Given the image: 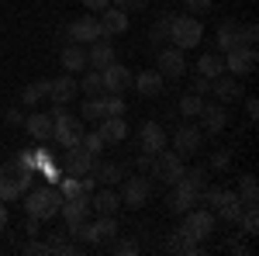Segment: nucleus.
Returning <instances> with one entry per match:
<instances>
[{
    "mask_svg": "<svg viewBox=\"0 0 259 256\" xmlns=\"http://www.w3.org/2000/svg\"><path fill=\"white\" fill-rule=\"evenodd\" d=\"M52 121H56V128H52V138L59 142L62 149H73V145H80L83 132H87L80 118H73V115L66 111V115H59V118H52Z\"/></svg>",
    "mask_w": 259,
    "mask_h": 256,
    "instance_id": "0eeeda50",
    "label": "nucleus"
},
{
    "mask_svg": "<svg viewBox=\"0 0 259 256\" xmlns=\"http://www.w3.org/2000/svg\"><path fill=\"white\" fill-rule=\"evenodd\" d=\"M114 253H121V256H135V253H139V242H135L132 236H128V239H118V242H114Z\"/></svg>",
    "mask_w": 259,
    "mask_h": 256,
    "instance_id": "c03bdc74",
    "label": "nucleus"
},
{
    "mask_svg": "<svg viewBox=\"0 0 259 256\" xmlns=\"http://www.w3.org/2000/svg\"><path fill=\"white\" fill-rule=\"evenodd\" d=\"M69 39L73 42H97L100 39V24L94 14H83V18H76L73 24H69Z\"/></svg>",
    "mask_w": 259,
    "mask_h": 256,
    "instance_id": "aec40b11",
    "label": "nucleus"
},
{
    "mask_svg": "<svg viewBox=\"0 0 259 256\" xmlns=\"http://www.w3.org/2000/svg\"><path fill=\"white\" fill-rule=\"evenodd\" d=\"M200 107H204V97H200V94H183V97H180V115H183V118H197Z\"/></svg>",
    "mask_w": 259,
    "mask_h": 256,
    "instance_id": "c9c22d12",
    "label": "nucleus"
},
{
    "mask_svg": "<svg viewBox=\"0 0 259 256\" xmlns=\"http://www.w3.org/2000/svg\"><path fill=\"white\" fill-rule=\"evenodd\" d=\"M169 24H173V14L166 11V14H159V21L149 28V39H152V45H159V42L169 39Z\"/></svg>",
    "mask_w": 259,
    "mask_h": 256,
    "instance_id": "f704fd0d",
    "label": "nucleus"
},
{
    "mask_svg": "<svg viewBox=\"0 0 259 256\" xmlns=\"http://www.w3.org/2000/svg\"><path fill=\"white\" fill-rule=\"evenodd\" d=\"M139 142H142V153L156 156L159 149H166V128H162L159 121H145L139 128Z\"/></svg>",
    "mask_w": 259,
    "mask_h": 256,
    "instance_id": "ddd939ff",
    "label": "nucleus"
},
{
    "mask_svg": "<svg viewBox=\"0 0 259 256\" xmlns=\"http://www.w3.org/2000/svg\"><path fill=\"white\" fill-rule=\"evenodd\" d=\"M7 125H24V115H21L18 107H11V111H7Z\"/></svg>",
    "mask_w": 259,
    "mask_h": 256,
    "instance_id": "5fc2aeb1",
    "label": "nucleus"
},
{
    "mask_svg": "<svg viewBox=\"0 0 259 256\" xmlns=\"http://www.w3.org/2000/svg\"><path fill=\"white\" fill-rule=\"evenodd\" d=\"M97 132L107 145H118V142H124V135H128V121H124V115H107V118H100Z\"/></svg>",
    "mask_w": 259,
    "mask_h": 256,
    "instance_id": "4468645a",
    "label": "nucleus"
},
{
    "mask_svg": "<svg viewBox=\"0 0 259 256\" xmlns=\"http://www.w3.org/2000/svg\"><path fill=\"white\" fill-rule=\"evenodd\" d=\"M149 194H152V180L149 177H124V187H121V204L128 211H139L149 204Z\"/></svg>",
    "mask_w": 259,
    "mask_h": 256,
    "instance_id": "423d86ee",
    "label": "nucleus"
},
{
    "mask_svg": "<svg viewBox=\"0 0 259 256\" xmlns=\"http://www.w3.org/2000/svg\"><path fill=\"white\" fill-rule=\"evenodd\" d=\"M214 7V0H187V11L190 14H207Z\"/></svg>",
    "mask_w": 259,
    "mask_h": 256,
    "instance_id": "49530a36",
    "label": "nucleus"
},
{
    "mask_svg": "<svg viewBox=\"0 0 259 256\" xmlns=\"http://www.w3.org/2000/svg\"><path fill=\"white\" fill-rule=\"evenodd\" d=\"M235 39H239V45H256L259 28H256V24H242L239 31H235Z\"/></svg>",
    "mask_w": 259,
    "mask_h": 256,
    "instance_id": "79ce46f5",
    "label": "nucleus"
},
{
    "mask_svg": "<svg viewBox=\"0 0 259 256\" xmlns=\"http://www.w3.org/2000/svg\"><path fill=\"white\" fill-rule=\"evenodd\" d=\"M62 194L56 187H38V191H24V211L38 222H49V218L59 215Z\"/></svg>",
    "mask_w": 259,
    "mask_h": 256,
    "instance_id": "f257e3e1",
    "label": "nucleus"
},
{
    "mask_svg": "<svg viewBox=\"0 0 259 256\" xmlns=\"http://www.w3.org/2000/svg\"><path fill=\"white\" fill-rule=\"evenodd\" d=\"M121 208V194L118 191H111V187H104V191H94L90 194V211H97V215H114Z\"/></svg>",
    "mask_w": 259,
    "mask_h": 256,
    "instance_id": "4be33fe9",
    "label": "nucleus"
},
{
    "mask_svg": "<svg viewBox=\"0 0 259 256\" xmlns=\"http://www.w3.org/2000/svg\"><path fill=\"white\" fill-rule=\"evenodd\" d=\"M62 69L66 73H83L87 69V49L83 45H66L62 49Z\"/></svg>",
    "mask_w": 259,
    "mask_h": 256,
    "instance_id": "c85d7f7f",
    "label": "nucleus"
},
{
    "mask_svg": "<svg viewBox=\"0 0 259 256\" xmlns=\"http://www.w3.org/2000/svg\"><path fill=\"white\" fill-rule=\"evenodd\" d=\"M38 225H41L38 218H31V215H28V222H24V229H28V232H31V236H38Z\"/></svg>",
    "mask_w": 259,
    "mask_h": 256,
    "instance_id": "4d7b16f0",
    "label": "nucleus"
},
{
    "mask_svg": "<svg viewBox=\"0 0 259 256\" xmlns=\"http://www.w3.org/2000/svg\"><path fill=\"white\" fill-rule=\"evenodd\" d=\"M166 249H169V253H187V256H197V253H204V246H200V242H197L194 236H187L183 229H177V232L169 236Z\"/></svg>",
    "mask_w": 259,
    "mask_h": 256,
    "instance_id": "bb28decb",
    "label": "nucleus"
},
{
    "mask_svg": "<svg viewBox=\"0 0 259 256\" xmlns=\"http://www.w3.org/2000/svg\"><path fill=\"white\" fill-rule=\"evenodd\" d=\"M239 201L245 208H259V191H256V177L252 173L239 177Z\"/></svg>",
    "mask_w": 259,
    "mask_h": 256,
    "instance_id": "2f4dec72",
    "label": "nucleus"
},
{
    "mask_svg": "<svg viewBox=\"0 0 259 256\" xmlns=\"http://www.w3.org/2000/svg\"><path fill=\"white\" fill-rule=\"evenodd\" d=\"M66 153H69V173H73V177L90 173V170H94V163H97V156H94V153H87L83 145H73V149H66Z\"/></svg>",
    "mask_w": 259,
    "mask_h": 256,
    "instance_id": "a878e982",
    "label": "nucleus"
},
{
    "mask_svg": "<svg viewBox=\"0 0 259 256\" xmlns=\"http://www.w3.org/2000/svg\"><path fill=\"white\" fill-rule=\"evenodd\" d=\"M80 90H83V94H90V97H100V94H104V80H100V69H90V73L80 80Z\"/></svg>",
    "mask_w": 259,
    "mask_h": 256,
    "instance_id": "e433bc0d",
    "label": "nucleus"
},
{
    "mask_svg": "<svg viewBox=\"0 0 259 256\" xmlns=\"http://www.w3.org/2000/svg\"><path fill=\"white\" fill-rule=\"evenodd\" d=\"M204 39V24H200L197 14H173V24H169V42L177 49H194Z\"/></svg>",
    "mask_w": 259,
    "mask_h": 256,
    "instance_id": "f03ea898",
    "label": "nucleus"
},
{
    "mask_svg": "<svg viewBox=\"0 0 259 256\" xmlns=\"http://www.w3.org/2000/svg\"><path fill=\"white\" fill-rule=\"evenodd\" d=\"M100 104H104V118L107 115H124V97L121 94H100Z\"/></svg>",
    "mask_w": 259,
    "mask_h": 256,
    "instance_id": "4c0bfd02",
    "label": "nucleus"
},
{
    "mask_svg": "<svg viewBox=\"0 0 259 256\" xmlns=\"http://www.w3.org/2000/svg\"><path fill=\"white\" fill-rule=\"evenodd\" d=\"M94 177H97V184H104V187H114L118 180H124V166H118V163H94V170H90Z\"/></svg>",
    "mask_w": 259,
    "mask_h": 256,
    "instance_id": "cd10ccee",
    "label": "nucleus"
},
{
    "mask_svg": "<svg viewBox=\"0 0 259 256\" xmlns=\"http://www.w3.org/2000/svg\"><path fill=\"white\" fill-rule=\"evenodd\" d=\"M24 128H28V135L35 142H49L56 121H52V115H31V118H24Z\"/></svg>",
    "mask_w": 259,
    "mask_h": 256,
    "instance_id": "393cba45",
    "label": "nucleus"
},
{
    "mask_svg": "<svg viewBox=\"0 0 259 256\" xmlns=\"http://www.w3.org/2000/svg\"><path fill=\"white\" fill-rule=\"evenodd\" d=\"M242 211H245V204L239 201V194L235 191H225V197H221V204L214 208V218H221V222H239L242 218Z\"/></svg>",
    "mask_w": 259,
    "mask_h": 256,
    "instance_id": "5701e85b",
    "label": "nucleus"
},
{
    "mask_svg": "<svg viewBox=\"0 0 259 256\" xmlns=\"http://www.w3.org/2000/svg\"><path fill=\"white\" fill-rule=\"evenodd\" d=\"M169 211L173 215H183V211H190L194 204H197V191H190V187H183V184H173V194H169Z\"/></svg>",
    "mask_w": 259,
    "mask_h": 256,
    "instance_id": "b1692460",
    "label": "nucleus"
},
{
    "mask_svg": "<svg viewBox=\"0 0 259 256\" xmlns=\"http://www.w3.org/2000/svg\"><path fill=\"white\" fill-rule=\"evenodd\" d=\"M18 166H21V170H35V153H21Z\"/></svg>",
    "mask_w": 259,
    "mask_h": 256,
    "instance_id": "3c124183",
    "label": "nucleus"
},
{
    "mask_svg": "<svg viewBox=\"0 0 259 256\" xmlns=\"http://www.w3.org/2000/svg\"><path fill=\"white\" fill-rule=\"evenodd\" d=\"M41 97H49V80H35V83H28L21 90V100L24 104H38Z\"/></svg>",
    "mask_w": 259,
    "mask_h": 256,
    "instance_id": "72a5a7b5",
    "label": "nucleus"
},
{
    "mask_svg": "<svg viewBox=\"0 0 259 256\" xmlns=\"http://www.w3.org/2000/svg\"><path fill=\"white\" fill-rule=\"evenodd\" d=\"M132 83H135V90H139L142 97H159L166 77H162L159 69H142L139 77H132Z\"/></svg>",
    "mask_w": 259,
    "mask_h": 256,
    "instance_id": "dca6fc26",
    "label": "nucleus"
},
{
    "mask_svg": "<svg viewBox=\"0 0 259 256\" xmlns=\"http://www.w3.org/2000/svg\"><path fill=\"white\" fill-rule=\"evenodd\" d=\"M59 194H62V197L80 194V177H73V173H69V177H62V180H59Z\"/></svg>",
    "mask_w": 259,
    "mask_h": 256,
    "instance_id": "37998d69",
    "label": "nucleus"
},
{
    "mask_svg": "<svg viewBox=\"0 0 259 256\" xmlns=\"http://www.w3.org/2000/svg\"><path fill=\"white\" fill-rule=\"evenodd\" d=\"M59 215L66 218V225H80V222H87V218H90V194H73V197H62Z\"/></svg>",
    "mask_w": 259,
    "mask_h": 256,
    "instance_id": "9b49d317",
    "label": "nucleus"
},
{
    "mask_svg": "<svg viewBox=\"0 0 259 256\" xmlns=\"http://www.w3.org/2000/svg\"><path fill=\"white\" fill-rule=\"evenodd\" d=\"M87 11H104V7H111V0H80Z\"/></svg>",
    "mask_w": 259,
    "mask_h": 256,
    "instance_id": "864d4df0",
    "label": "nucleus"
},
{
    "mask_svg": "<svg viewBox=\"0 0 259 256\" xmlns=\"http://www.w3.org/2000/svg\"><path fill=\"white\" fill-rule=\"evenodd\" d=\"M214 225H218V218H214V211L211 208H190V211H183V232L187 236H194L197 242H204V239H211V232H214Z\"/></svg>",
    "mask_w": 259,
    "mask_h": 256,
    "instance_id": "7ed1b4c3",
    "label": "nucleus"
},
{
    "mask_svg": "<svg viewBox=\"0 0 259 256\" xmlns=\"http://www.w3.org/2000/svg\"><path fill=\"white\" fill-rule=\"evenodd\" d=\"M149 173L159 180V184L173 187V184L180 180V173H183V156H177L173 149H159V153L152 156V166H149Z\"/></svg>",
    "mask_w": 259,
    "mask_h": 256,
    "instance_id": "20e7f679",
    "label": "nucleus"
},
{
    "mask_svg": "<svg viewBox=\"0 0 259 256\" xmlns=\"http://www.w3.org/2000/svg\"><path fill=\"white\" fill-rule=\"evenodd\" d=\"M76 90H80V83L73 80V73H66L59 80H49V97H52V104H69Z\"/></svg>",
    "mask_w": 259,
    "mask_h": 256,
    "instance_id": "412c9836",
    "label": "nucleus"
},
{
    "mask_svg": "<svg viewBox=\"0 0 259 256\" xmlns=\"http://www.w3.org/2000/svg\"><path fill=\"white\" fill-rule=\"evenodd\" d=\"M100 39H118L128 31V11H121V7H104L100 11Z\"/></svg>",
    "mask_w": 259,
    "mask_h": 256,
    "instance_id": "6e6552de",
    "label": "nucleus"
},
{
    "mask_svg": "<svg viewBox=\"0 0 259 256\" xmlns=\"http://www.w3.org/2000/svg\"><path fill=\"white\" fill-rule=\"evenodd\" d=\"M80 145L87 149V153H94V156H100V149L107 145L104 138H100V132H83V138H80Z\"/></svg>",
    "mask_w": 259,
    "mask_h": 256,
    "instance_id": "a19ab883",
    "label": "nucleus"
},
{
    "mask_svg": "<svg viewBox=\"0 0 259 256\" xmlns=\"http://www.w3.org/2000/svg\"><path fill=\"white\" fill-rule=\"evenodd\" d=\"M7 222H11V215H7V204H4V201H0V232H4V229H7Z\"/></svg>",
    "mask_w": 259,
    "mask_h": 256,
    "instance_id": "13d9d810",
    "label": "nucleus"
},
{
    "mask_svg": "<svg viewBox=\"0 0 259 256\" xmlns=\"http://www.w3.org/2000/svg\"><path fill=\"white\" fill-rule=\"evenodd\" d=\"M18 159L14 163H7V166H0V201L7 204V201H18L21 191H18Z\"/></svg>",
    "mask_w": 259,
    "mask_h": 256,
    "instance_id": "6ab92c4d",
    "label": "nucleus"
},
{
    "mask_svg": "<svg viewBox=\"0 0 259 256\" xmlns=\"http://www.w3.org/2000/svg\"><path fill=\"white\" fill-rule=\"evenodd\" d=\"M100 80H104V94H124V90L132 87V73H128V66H121L118 59L100 69Z\"/></svg>",
    "mask_w": 259,
    "mask_h": 256,
    "instance_id": "1a4fd4ad",
    "label": "nucleus"
},
{
    "mask_svg": "<svg viewBox=\"0 0 259 256\" xmlns=\"http://www.w3.org/2000/svg\"><path fill=\"white\" fill-rule=\"evenodd\" d=\"M256 45H235V49H228L225 52V73H232V77H249L252 69H256Z\"/></svg>",
    "mask_w": 259,
    "mask_h": 256,
    "instance_id": "39448f33",
    "label": "nucleus"
},
{
    "mask_svg": "<svg viewBox=\"0 0 259 256\" xmlns=\"http://www.w3.org/2000/svg\"><path fill=\"white\" fill-rule=\"evenodd\" d=\"M228 166H232V153L228 149H221V153L211 156V170H228Z\"/></svg>",
    "mask_w": 259,
    "mask_h": 256,
    "instance_id": "a18cd8bd",
    "label": "nucleus"
},
{
    "mask_svg": "<svg viewBox=\"0 0 259 256\" xmlns=\"http://www.w3.org/2000/svg\"><path fill=\"white\" fill-rule=\"evenodd\" d=\"M239 222H242V232L245 236H256L259 232V208H245Z\"/></svg>",
    "mask_w": 259,
    "mask_h": 256,
    "instance_id": "ea45409f",
    "label": "nucleus"
},
{
    "mask_svg": "<svg viewBox=\"0 0 259 256\" xmlns=\"http://www.w3.org/2000/svg\"><path fill=\"white\" fill-rule=\"evenodd\" d=\"M200 138H204V132H200L197 125H180L177 128V135H173V153L177 156H194L200 149Z\"/></svg>",
    "mask_w": 259,
    "mask_h": 256,
    "instance_id": "9d476101",
    "label": "nucleus"
},
{
    "mask_svg": "<svg viewBox=\"0 0 259 256\" xmlns=\"http://www.w3.org/2000/svg\"><path fill=\"white\" fill-rule=\"evenodd\" d=\"M245 115H249V121H256V118H259V100H256V97L245 100Z\"/></svg>",
    "mask_w": 259,
    "mask_h": 256,
    "instance_id": "603ef678",
    "label": "nucleus"
},
{
    "mask_svg": "<svg viewBox=\"0 0 259 256\" xmlns=\"http://www.w3.org/2000/svg\"><path fill=\"white\" fill-rule=\"evenodd\" d=\"M156 69H159L166 80H180L183 73H187V62H183V49H162L159 59H156Z\"/></svg>",
    "mask_w": 259,
    "mask_h": 256,
    "instance_id": "f8f14e48",
    "label": "nucleus"
},
{
    "mask_svg": "<svg viewBox=\"0 0 259 256\" xmlns=\"http://www.w3.org/2000/svg\"><path fill=\"white\" fill-rule=\"evenodd\" d=\"M207 90H211V80L207 77H194V83H190V94H207Z\"/></svg>",
    "mask_w": 259,
    "mask_h": 256,
    "instance_id": "09e8293b",
    "label": "nucleus"
},
{
    "mask_svg": "<svg viewBox=\"0 0 259 256\" xmlns=\"http://www.w3.org/2000/svg\"><path fill=\"white\" fill-rule=\"evenodd\" d=\"M211 94H214L221 104H228V100H239V97H242V83H239V77H232V73H228V77H225V73H221V77H214V80H211Z\"/></svg>",
    "mask_w": 259,
    "mask_h": 256,
    "instance_id": "f3484780",
    "label": "nucleus"
},
{
    "mask_svg": "<svg viewBox=\"0 0 259 256\" xmlns=\"http://www.w3.org/2000/svg\"><path fill=\"white\" fill-rule=\"evenodd\" d=\"M177 184H183V187H190V191H197V194H200V187L207 184V170H204V166H190V170L183 166V173H180Z\"/></svg>",
    "mask_w": 259,
    "mask_h": 256,
    "instance_id": "473e14b6",
    "label": "nucleus"
},
{
    "mask_svg": "<svg viewBox=\"0 0 259 256\" xmlns=\"http://www.w3.org/2000/svg\"><path fill=\"white\" fill-rule=\"evenodd\" d=\"M197 118H200V132L218 135L221 128H225V121H228V111H225V104H204Z\"/></svg>",
    "mask_w": 259,
    "mask_h": 256,
    "instance_id": "2eb2a0df",
    "label": "nucleus"
},
{
    "mask_svg": "<svg viewBox=\"0 0 259 256\" xmlns=\"http://www.w3.org/2000/svg\"><path fill=\"white\" fill-rule=\"evenodd\" d=\"M114 7H121V11H145L149 7V0H111Z\"/></svg>",
    "mask_w": 259,
    "mask_h": 256,
    "instance_id": "de8ad7c7",
    "label": "nucleus"
},
{
    "mask_svg": "<svg viewBox=\"0 0 259 256\" xmlns=\"http://www.w3.org/2000/svg\"><path fill=\"white\" fill-rule=\"evenodd\" d=\"M197 73H200V77H207V80L221 77V73H225V56H221V52H204L200 62H197Z\"/></svg>",
    "mask_w": 259,
    "mask_h": 256,
    "instance_id": "c756f323",
    "label": "nucleus"
},
{
    "mask_svg": "<svg viewBox=\"0 0 259 256\" xmlns=\"http://www.w3.org/2000/svg\"><path fill=\"white\" fill-rule=\"evenodd\" d=\"M21 253H24V256H41V253H49V246H45V242H28Z\"/></svg>",
    "mask_w": 259,
    "mask_h": 256,
    "instance_id": "8fccbe9b",
    "label": "nucleus"
},
{
    "mask_svg": "<svg viewBox=\"0 0 259 256\" xmlns=\"http://www.w3.org/2000/svg\"><path fill=\"white\" fill-rule=\"evenodd\" d=\"M80 115H83V121H100L104 118V104H100V97H87Z\"/></svg>",
    "mask_w": 259,
    "mask_h": 256,
    "instance_id": "58836bf2",
    "label": "nucleus"
},
{
    "mask_svg": "<svg viewBox=\"0 0 259 256\" xmlns=\"http://www.w3.org/2000/svg\"><path fill=\"white\" fill-rule=\"evenodd\" d=\"M114 59H118V56H114V45H111L107 39L90 42V49H87V66H94V69H104V66H111Z\"/></svg>",
    "mask_w": 259,
    "mask_h": 256,
    "instance_id": "a211bd4d",
    "label": "nucleus"
},
{
    "mask_svg": "<svg viewBox=\"0 0 259 256\" xmlns=\"http://www.w3.org/2000/svg\"><path fill=\"white\" fill-rule=\"evenodd\" d=\"M149 166H152V156L142 153V156H139V170H142V173H149Z\"/></svg>",
    "mask_w": 259,
    "mask_h": 256,
    "instance_id": "6e6d98bb",
    "label": "nucleus"
},
{
    "mask_svg": "<svg viewBox=\"0 0 259 256\" xmlns=\"http://www.w3.org/2000/svg\"><path fill=\"white\" fill-rule=\"evenodd\" d=\"M235 31H239V24H235V21H225V24H218V31H214V49H218V52L235 49V45H239Z\"/></svg>",
    "mask_w": 259,
    "mask_h": 256,
    "instance_id": "7c9ffc66",
    "label": "nucleus"
}]
</instances>
